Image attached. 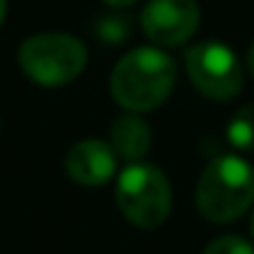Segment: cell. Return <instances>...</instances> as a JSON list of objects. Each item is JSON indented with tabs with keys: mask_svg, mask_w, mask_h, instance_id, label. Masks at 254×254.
Wrapping results in <instances>:
<instances>
[{
	"mask_svg": "<svg viewBox=\"0 0 254 254\" xmlns=\"http://www.w3.org/2000/svg\"><path fill=\"white\" fill-rule=\"evenodd\" d=\"M187 75L209 100H229L242 90L244 70L237 55L222 43H199L187 53Z\"/></svg>",
	"mask_w": 254,
	"mask_h": 254,
	"instance_id": "obj_5",
	"label": "cell"
},
{
	"mask_svg": "<svg viewBox=\"0 0 254 254\" xmlns=\"http://www.w3.org/2000/svg\"><path fill=\"white\" fill-rule=\"evenodd\" d=\"M227 140L237 150H254V105H244L234 112L227 125Z\"/></svg>",
	"mask_w": 254,
	"mask_h": 254,
	"instance_id": "obj_9",
	"label": "cell"
},
{
	"mask_svg": "<svg viewBox=\"0 0 254 254\" xmlns=\"http://www.w3.org/2000/svg\"><path fill=\"white\" fill-rule=\"evenodd\" d=\"M5 13H8V0H0V25L5 20Z\"/></svg>",
	"mask_w": 254,
	"mask_h": 254,
	"instance_id": "obj_14",
	"label": "cell"
},
{
	"mask_svg": "<svg viewBox=\"0 0 254 254\" xmlns=\"http://www.w3.org/2000/svg\"><path fill=\"white\" fill-rule=\"evenodd\" d=\"M107 5H115V8H125V5H132L135 0H105Z\"/></svg>",
	"mask_w": 254,
	"mask_h": 254,
	"instance_id": "obj_13",
	"label": "cell"
},
{
	"mask_svg": "<svg viewBox=\"0 0 254 254\" xmlns=\"http://www.w3.org/2000/svg\"><path fill=\"white\" fill-rule=\"evenodd\" d=\"M18 63L33 82L60 87L80 77L87 63V48L67 33H40L20 45Z\"/></svg>",
	"mask_w": 254,
	"mask_h": 254,
	"instance_id": "obj_3",
	"label": "cell"
},
{
	"mask_svg": "<svg viewBox=\"0 0 254 254\" xmlns=\"http://www.w3.org/2000/svg\"><path fill=\"white\" fill-rule=\"evenodd\" d=\"M110 147L115 150L117 157H122L127 162L142 160L152 147L150 125L137 112H127V115L117 117L110 127Z\"/></svg>",
	"mask_w": 254,
	"mask_h": 254,
	"instance_id": "obj_8",
	"label": "cell"
},
{
	"mask_svg": "<svg viewBox=\"0 0 254 254\" xmlns=\"http://www.w3.org/2000/svg\"><path fill=\"white\" fill-rule=\"evenodd\" d=\"M197 209L209 222H232L254 202V167L234 155H222L207 165L194 192Z\"/></svg>",
	"mask_w": 254,
	"mask_h": 254,
	"instance_id": "obj_2",
	"label": "cell"
},
{
	"mask_svg": "<svg viewBox=\"0 0 254 254\" xmlns=\"http://www.w3.org/2000/svg\"><path fill=\"white\" fill-rule=\"evenodd\" d=\"M252 234H254V214H252Z\"/></svg>",
	"mask_w": 254,
	"mask_h": 254,
	"instance_id": "obj_15",
	"label": "cell"
},
{
	"mask_svg": "<svg viewBox=\"0 0 254 254\" xmlns=\"http://www.w3.org/2000/svg\"><path fill=\"white\" fill-rule=\"evenodd\" d=\"M115 199L130 224L140 229H155L170 214L172 190L160 167L130 165L117 180Z\"/></svg>",
	"mask_w": 254,
	"mask_h": 254,
	"instance_id": "obj_4",
	"label": "cell"
},
{
	"mask_svg": "<svg viewBox=\"0 0 254 254\" xmlns=\"http://www.w3.org/2000/svg\"><path fill=\"white\" fill-rule=\"evenodd\" d=\"M142 33L162 48L187 43L199 25L197 0H150L140 15Z\"/></svg>",
	"mask_w": 254,
	"mask_h": 254,
	"instance_id": "obj_6",
	"label": "cell"
},
{
	"mask_svg": "<svg viewBox=\"0 0 254 254\" xmlns=\"http://www.w3.org/2000/svg\"><path fill=\"white\" fill-rule=\"evenodd\" d=\"M175 63L157 48H137L120 58L112 70L110 90L117 105L130 112H147L165 102L175 87Z\"/></svg>",
	"mask_w": 254,
	"mask_h": 254,
	"instance_id": "obj_1",
	"label": "cell"
},
{
	"mask_svg": "<svg viewBox=\"0 0 254 254\" xmlns=\"http://www.w3.org/2000/svg\"><path fill=\"white\" fill-rule=\"evenodd\" d=\"M204 254H254V247L244 237L224 234V237H217L214 242H209Z\"/></svg>",
	"mask_w": 254,
	"mask_h": 254,
	"instance_id": "obj_11",
	"label": "cell"
},
{
	"mask_svg": "<svg viewBox=\"0 0 254 254\" xmlns=\"http://www.w3.org/2000/svg\"><path fill=\"white\" fill-rule=\"evenodd\" d=\"M95 33L100 35L102 43L107 45H120L130 38L132 33V18L125 13H107L100 15V20L95 23Z\"/></svg>",
	"mask_w": 254,
	"mask_h": 254,
	"instance_id": "obj_10",
	"label": "cell"
},
{
	"mask_svg": "<svg viewBox=\"0 0 254 254\" xmlns=\"http://www.w3.org/2000/svg\"><path fill=\"white\" fill-rule=\"evenodd\" d=\"M115 150L102 142V140H82L75 147H70L67 157H65V170L70 175V180H75L77 185L85 187H100L105 182H110V177L115 175Z\"/></svg>",
	"mask_w": 254,
	"mask_h": 254,
	"instance_id": "obj_7",
	"label": "cell"
},
{
	"mask_svg": "<svg viewBox=\"0 0 254 254\" xmlns=\"http://www.w3.org/2000/svg\"><path fill=\"white\" fill-rule=\"evenodd\" d=\"M247 67H249V72L254 75V43H252V48L247 50Z\"/></svg>",
	"mask_w": 254,
	"mask_h": 254,
	"instance_id": "obj_12",
	"label": "cell"
}]
</instances>
